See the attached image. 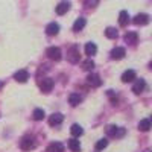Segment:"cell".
I'll use <instances>...</instances> for the list:
<instances>
[{"mask_svg":"<svg viewBox=\"0 0 152 152\" xmlns=\"http://www.w3.org/2000/svg\"><path fill=\"white\" fill-rule=\"evenodd\" d=\"M58 32H59V24L58 23H49L47 24V28H46V34L47 35H58Z\"/></svg>","mask_w":152,"mask_h":152,"instance_id":"cell-12","label":"cell"},{"mask_svg":"<svg viewBox=\"0 0 152 152\" xmlns=\"http://www.w3.org/2000/svg\"><path fill=\"white\" fill-rule=\"evenodd\" d=\"M69 148H70V151H73V152H79V151H81V143H79V140H76V138H70V140H69Z\"/></svg>","mask_w":152,"mask_h":152,"instance_id":"cell-21","label":"cell"},{"mask_svg":"<svg viewBox=\"0 0 152 152\" xmlns=\"http://www.w3.org/2000/svg\"><path fill=\"white\" fill-rule=\"evenodd\" d=\"M93 67H94V62H93L91 59H87V61L82 62V69H84V70H91Z\"/></svg>","mask_w":152,"mask_h":152,"instance_id":"cell-27","label":"cell"},{"mask_svg":"<svg viewBox=\"0 0 152 152\" xmlns=\"http://www.w3.org/2000/svg\"><path fill=\"white\" fill-rule=\"evenodd\" d=\"M137 40H138L137 32H128V34L125 35V41L128 43V44H135V43H137Z\"/></svg>","mask_w":152,"mask_h":152,"instance_id":"cell-20","label":"cell"},{"mask_svg":"<svg viewBox=\"0 0 152 152\" xmlns=\"http://www.w3.org/2000/svg\"><path fill=\"white\" fill-rule=\"evenodd\" d=\"M135 79H137V75H135L134 70H126V72H123V75H122V81H123V82H132V81H135Z\"/></svg>","mask_w":152,"mask_h":152,"instance_id":"cell-11","label":"cell"},{"mask_svg":"<svg viewBox=\"0 0 152 152\" xmlns=\"http://www.w3.org/2000/svg\"><path fill=\"white\" fill-rule=\"evenodd\" d=\"M107 134L111 135V137H122L125 134V129L123 128H119V126L110 125V126H107Z\"/></svg>","mask_w":152,"mask_h":152,"instance_id":"cell-4","label":"cell"},{"mask_svg":"<svg viewBox=\"0 0 152 152\" xmlns=\"http://www.w3.org/2000/svg\"><path fill=\"white\" fill-rule=\"evenodd\" d=\"M37 146V143H35V140H34V137H24L23 140L20 142V148L23 149V151H31V149H34Z\"/></svg>","mask_w":152,"mask_h":152,"instance_id":"cell-2","label":"cell"},{"mask_svg":"<svg viewBox=\"0 0 152 152\" xmlns=\"http://www.w3.org/2000/svg\"><path fill=\"white\" fill-rule=\"evenodd\" d=\"M47 152H64V146L59 142H53L47 146Z\"/></svg>","mask_w":152,"mask_h":152,"instance_id":"cell-14","label":"cell"},{"mask_svg":"<svg viewBox=\"0 0 152 152\" xmlns=\"http://www.w3.org/2000/svg\"><path fill=\"white\" fill-rule=\"evenodd\" d=\"M85 23H87V21H85V18H84V17H79L78 20L75 21V24H73V31H75V32L82 31V29H84V26H85Z\"/></svg>","mask_w":152,"mask_h":152,"instance_id":"cell-19","label":"cell"},{"mask_svg":"<svg viewBox=\"0 0 152 152\" xmlns=\"http://www.w3.org/2000/svg\"><path fill=\"white\" fill-rule=\"evenodd\" d=\"M67 58H69V61L70 62H78L79 61V46H72L70 47V50H69V55H67Z\"/></svg>","mask_w":152,"mask_h":152,"instance_id":"cell-3","label":"cell"},{"mask_svg":"<svg viewBox=\"0 0 152 152\" xmlns=\"http://www.w3.org/2000/svg\"><path fill=\"white\" fill-rule=\"evenodd\" d=\"M62 120H64V116H62L61 113H53L52 116L49 117V123L52 126H56V125H61Z\"/></svg>","mask_w":152,"mask_h":152,"instance_id":"cell-8","label":"cell"},{"mask_svg":"<svg viewBox=\"0 0 152 152\" xmlns=\"http://www.w3.org/2000/svg\"><path fill=\"white\" fill-rule=\"evenodd\" d=\"M2 87H3V82H2V81H0V88H2Z\"/></svg>","mask_w":152,"mask_h":152,"instance_id":"cell-28","label":"cell"},{"mask_svg":"<svg viewBox=\"0 0 152 152\" xmlns=\"http://www.w3.org/2000/svg\"><path fill=\"white\" fill-rule=\"evenodd\" d=\"M138 129L140 131H149L151 129V120L149 119H143V120H140V123H138Z\"/></svg>","mask_w":152,"mask_h":152,"instance_id":"cell-23","label":"cell"},{"mask_svg":"<svg viewBox=\"0 0 152 152\" xmlns=\"http://www.w3.org/2000/svg\"><path fill=\"white\" fill-rule=\"evenodd\" d=\"M96 52H97V46L94 43H87L85 44V55L93 56V55H96Z\"/></svg>","mask_w":152,"mask_h":152,"instance_id":"cell-18","label":"cell"},{"mask_svg":"<svg viewBox=\"0 0 152 152\" xmlns=\"http://www.w3.org/2000/svg\"><path fill=\"white\" fill-rule=\"evenodd\" d=\"M128 23H129V14L126 11H120V14H119V24H120V26H126Z\"/></svg>","mask_w":152,"mask_h":152,"instance_id":"cell-17","label":"cell"},{"mask_svg":"<svg viewBox=\"0 0 152 152\" xmlns=\"http://www.w3.org/2000/svg\"><path fill=\"white\" fill-rule=\"evenodd\" d=\"M134 23L138 24V26H145V24L149 23V15L148 14H137L134 17Z\"/></svg>","mask_w":152,"mask_h":152,"instance_id":"cell-10","label":"cell"},{"mask_svg":"<svg viewBox=\"0 0 152 152\" xmlns=\"http://www.w3.org/2000/svg\"><path fill=\"white\" fill-rule=\"evenodd\" d=\"M44 116H46L44 110H41V108L34 110V119H35V120H43V119H44Z\"/></svg>","mask_w":152,"mask_h":152,"instance_id":"cell-24","label":"cell"},{"mask_svg":"<svg viewBox=\"0 0 152 152\" xmlns=\"http://www.w3.org/2000/svg\"><path fill=\"white\" fill-rule=\"evenodd\" d=\"M146 88V82H145V79H135V82H134V85H132V91L135 93V94H140L143 90Z\"/></svg>","mask_w":152,"mask_h":152,"instance_id":"cell-7","label":"cell"},{"mask_svg":"<svg viewBox=\"0 0 152 152\" xmlns=\"http://www.w3.org/2000/svg\"><path fill=\"white\" fill-rule=\"evenodd\" d=\"M87 82L90 84L91 87H100L102 85V79L99 78V75H96V73H90L87 76Z\"/></svg>","mask_w":152,"mask_h":152,"instance_id":"cell-6","label":"cell"},{"mask_svg":"<svg viewBox=\"0 0 152 152\" xmlns=\"http://www.w3.org/2000/svg\"><path fill=\"white\" fill-rule=\"evenodd\" d=\"M70 131H72L73 137H81V135L84 134V129H82V126H81V125H78V123H75V125H72V128H70Z\"/></svg>","mask_w":152,"mask_h":152,"instance_id":"cell-22","label":"cell"},{"mask_svg":"<svg viewBox=\"0 0 152 152\" xmlns=\"http://www.w3.org/2000/svg\"><path fill=\"white\" fill-rule=\"evenodd\" d=\"M46 55H47L50 59H52V61H59V59H61V56H62L61 49H59V47H55V46L49 47V49L46 50Z\"/></svg>","mask_w":152,"mask_h":152,"instance_id":"cell-1","label":"cell"},{"mask_svg":"<svg viewBox=\"0 0 152 152\" xmlns=\"http://www.w3.org/2000/svg\"><path fill=\"white\" fill-rule=\"evenodd\" d=\"M14 79H15L17 82H26V81L29 79L28 70H18V72H15V73H14Z\"/></svg>","mask_w":152,"mask_h":152,"instance_id":"cell-9","label":"cell"},{"mask_svg":"<svg viewBox=\"0 0 152 152\" xmlns=\"http://www.w3.org/2000/svg\"><path fill=\"white\" fill-rule=\"evenodd\" d=\"M125 55H126V52H125L123 47H116V49L111 50V58L113 59H122Z\"/></svg>","mask_w":152,"mask_h":152,"instance_id":"cell-13","label":"cell"},{"mask_svg":"<svg viewBox=\"0 0 152 152\" xmlns=\"http://www.w3.org/2000/svg\"><path fill=\"white\" fill-rule=\"evenodd\" d=\"M108 146V140L107 138H102V140H99L97 143H96V149L97 151H102V149H105Z\"/></svg>","mask_w":152,"mask_h":152,"instance_id":"cell-26","label":"cell"},{"mask_svg":"<svg viewBox=\"0 0 152 152\" xmlns=\"http://www.w3.org/2000/svg\"><path fill=\"white\" fill-rule=\"evenodd\" d=\"M53 85H55V81H53V79L46 78V79H43V81H41V84H40V88H41V91H44V93H49V91H52Z\"/></svg>","mask_w":152,"mask_h":152,"instance_id":"cell-5","label":"cell"},{"mask_svg":"<svg viewBox=\"0 0 152 152\" xmlns=\"http://www.w3.org/2000/svg\"><path fill=\"white\" fill-rule=\"evenodd\" d=\"M69 9H70V3H69V2H61V3L56 6V14H58V15H64Z\"/></svg>","mask_w":152,"mask_h":152,"instance_id":"cell-16","label":"cell"},{"mask_svg":"<svg viewBox=\"0 0 152 152\" xmlns=\"http://www.w3.org/2000/svg\"><path fill=\"white\" fill-rule=\"evenodd\" d=\"M69 102H70V105H72V107L79 105V104L82 102V96H81L79 93H72V94H70V97H69Z\"/></svg>","mask_w":152,"mask_h":152,"instance_id":"cell-15","label":"cell"},{"mask_svg":"<svg viewBox=\"0 0 152 152\" xmlns=\"http://www.w3.org/2000/svg\"><path fill=\"white\" fill-rule=\"evenodd\" d=\"M105 35L108 38H117V31L114 29V28H107L105 29Z\"/></svg>","mask_w":152,"mask_h":152,"instance_id":"cell-25","label":"cell"}]
</instances>
